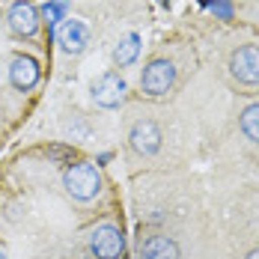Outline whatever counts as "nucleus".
<instances>
[{
	"label": "nucleus",
	"mask_w": 259,
	"mask_h": 259,
	"mask_svg": "<svg viewBox=\"0 0 259 259\" xmlns=\"http://www.w3.org/2000/svg\"><path fill=\"white\" fill-rule=\"evenodd\" d=\"M63 188L69 191L72 200L90 203V200H96L99 191H102V173H99L96 164H90V161H78V164L66 167V173H63Z\"/></svg>",
	"instance_id": "obj_1"
},
{
	"label": "nucleus",
	"mask_w": 259,
	"mask_h": 259,
	"mask_svg": "<svg viewBox=\"0 0 259 259\" xmlns=\"http://www.w3.org/2000/svg\"><path fill=\"white\" fill-rule=\"evenodd\" d=\"M173 83H176V66H173L170 60H164V57H155V60L143 69V75H140V90H143L149 99L167 96V93L173 90Z\"/></svg>",
	"instance_id": "obj_2"
},
{
	"label": "nucleus",
	"mask_w": 259,
	"mask_h": 259,
	"mask_svg": "<svg viewBox=\"0 0 259 259\" xmlns=\"http://www.w3.org/2000/svg\"><path fill=\"white\" fill-rule=\"evenodd\" d=\"M90 253L93 259H122L125 253V235L116 224H99L90 233Z\"/></svg>",
	"instance_id": "obj_3"
},
{
	"label": "nucleus",
	"mask_w": 259,
	"mask_h": 259,
	"mask_svg": "<svg viewBox=\"0 0 259 259\" xmlns=\"http://www.w3.org/2000/svg\"><path fill=\"white\" fill-rule=\"evenodd\" d=\"M6 24H9V30L15 36H24V39L27 36H36L39 33V24H42L36 3L33 0H15L9 6V12H6Z\"/></svg>",
	"instance_id": "obj_4"
},
{
	"label": "nucleus",
	"mask_w": 259,
	"mask_h": 259,
	"mask_svg": "<svg viewBox=\"0 0 259 259\" xmlns=\"http://www.w3.org/2000/svg\"><path fill=\"white\" fill-rule=\"evenodd\" d=\"M230 72L244 87H259V48L256 45H241L230 57Z\"/></svg>",
	"instance_id": "obj_5"
},
{
	"label": "nucleus",
	"mask_w": 259,
	"mask_h": 259,
	"mask_svg": "<svg viewBox=\"0 0 259 259\" xmlns=\"http://www.w3.org/2000/svg\"><path fill=\"white\" fill-rule=\"evenodd\" d=\"M93 102L99 104V107H107V110H113V107H119V104L125 102V93H128V87H125V80L122 75H116V72H104L102 78L93 83Z\"/></svg>",
	"instance_id": "obj_6"
},
{
	"label": "nucleus",
	"mask_w": 259,
	"mask_h": 259,
	"mask_svg": "<svg viewBox=\"0 0 259 259\" xmlns=\"http://www.w3.org/2000/svg\"><path fill=\"white\" fill-rule=\"evenodd\" d=\"M161 140H164L161 137V128H158L152 119H140L128 131V143L137 155H155L158 149H161Z\"/></svg>",
	"instance_id": "obj_7"
},
{
	"label": "nucleus",
	"mask_w": 259,
	"mask_h": 259,
	"mask_svg": "<svg viewBox=\"0 0 259 259\" xmlns=\"http://www.w3.org/2000/svg\"><path fill=\"white\" fill-rule=\"evenodd\" d=\"M39 75H42V69H39V63L30 57V54H18L15 60H12V66H9V83L15 87V90H33L36 83H39Z\"/></svg>",
	"instance_id": "obj_8"
},
{
	"label": "nucleus",
	"mask_w": 259,
	"mask_h": 259,
	"mask_svg": "<svg viewBox=\"0 0 259 259\" xmlns=\"http://www.w3.org/2000/svg\"><path fill=\"white\" fill-rule=\"evenodd\" d=\"M57 39H60V45H63L66 54H80L87 48V42H90V30L78 18H63V27L57 33Z\"/></svg>",
	"instance_id": "obj_9"
},
{
	"label": "nucleus",
	"mask_w": 259,
	"mask_h": 259,
	"mask_svg": "<svg viewBox=\"0 0 259 259\" xmlns=\"http://www.w3.org/2000/svg\"><path fill=\"white\" fill-rule=\"evenodd\" d=\"M137 259H179V244L170 235H149L140 241Z\"/></svg>",
	"instance_id": "obj_10"
},
{
	"label": "nucleus",
	"mask_w": 259,
	"mask_h": 259,
	"mask_svg": "<svg viewBox=\"0 0 259 259\" xmlns=\"http://www.w3.org/2000/svg\"><path fill=\"white\" fill-rule=\"evenodd\" d=\"M140 54V36L137 33H128L125 39H119V45L113 48V63L116 66H131Z\"/></svg>",
	"instance_id": "obj_11"
},
{
	"label": "nucleus",
	"mask_w": 259,
	"mask_h": 259,
	"mask_svg": "<svg viewBox=\"0 0 259 259\" xmlns=\"http://www.w3.org/2000/svg\"><path fill=\"white\" fill-rule=\"evenodd\" d=\"M241 131H244V137L247 140H253V143H259V102L247 104L244 110H241Z\"/></svg>",
	"instance_id": "obj_12"
},
{
	"label": "nucleus",
	"mask_w": 259,
	"mask_h": 259,
	"mask_svg": "<svg viewBox=\"0 0 259 259\" xmlns=\"http://www.w3.org/2000/svg\"><path fill=\"white\" fill-rule=\"evenodd\" d=\"M244 259H259V247H253V250H250V253H247Z\"/></svg>",
	"instance_id": "obj_13"
},
{
	"label": "nucleus",
	"mask_w": 259,
	"mask_h": 259,
	"mask_svg": "<svg viewBox=\"0 0 259 259\" xmlns=\"http://www.w3.org/2000/svg\"><path fill=\"white\" fill-rule=\"evenodd\" d=\"M0 259H9V250H6V244H0Z\"/></svg>",
	"instance_id": "obj_14"
},
{
	"label": "nucleus",
	"mask_w": 259,
	"mask_h": 259,
	"mask_svg": "<svg viewBox=\"0 0 259 259\" xmlns=\"http://www.w3.org/2000/svg\"><path fill=\"white\" fill-rule=\"evenodd\" d=\"M214 3H218V0H214Z\"/></svg>",
	"instance_id": "obj_15"
}]
</instances>
